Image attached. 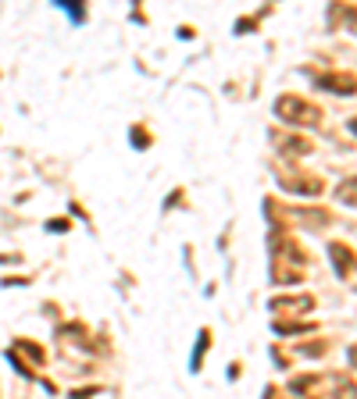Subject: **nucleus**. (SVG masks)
<instances>
[{"label":"nucleus","mask_w":357,"mask_h":399,"mask_svg":"<svg viewBox=\"0 0 357 399\" xmlns=\"http://www.w3.org/2000/svg\"><path fill=\"white\" fill-rule=\"evenodd\" d=\"M275 111H279L282 121H289V125H314V121L321 118V111H318L314 104L301 100V97H282V100L275 104Z\"/></svg>","instance_id":"1"},{"label":"nucleus","mask_w":357,"mask_h":399,"mask_svg":"<svg viewBox=\"0 0 357 399\" xmlns=\"http://www.w3.org/2000/svg\"><path fill=\"white\" fill-rule=\"evenodd\" d=\"M329 253L336 257V271L343 274V279H357V271H354V253L343 247V242H333Z\"/></svg>","instance_id":"2"},{"label":"nucleus","mask_w":357,"mask_h":399,"mask_svg":"<svg viewBox=\"0 0 357 399\" xmlns=\"http://www.w3.org/2000/svg\"><path fill=\"white\" fill-rule=\"evenodd\" d=\"M321 86H329L333 93H343V97H347V93H357V79H354V75H325Z\"/></svg>","instance_id":"3"},{"label":"nucleus","mask_w":357,"mask_h":399,"mask_svg":"<svg viewBox=\"0 0 357 399\" xmlns=\"http://www.w3.org/2000/svg\"><path fill=\"white\" fill-rule=\"evenodd\" d=\"M282 186H286V189H301V193H307V196L321 193V182H318V178H289V175H282Z\"/></svg>","instance_id":"4"},{"label":"nucleus","mask_w":357,"mask_h":399,"mask_svg":"<svg viewBox=\"0 0 357 399\" xmlns=\"http://www.w3.org/2000/svg\"><path fill=\"white\" fill-rule=\"evenodd\" d=\"M311 299L307 296H289V299H272V311L282 314V311H307Z\"/></svg>","instance_id":"5"},{"label":"nucleus","mask_w":357,"mask_h":399,"mask_svg":"<svg viewBox=\"0 0 357 399\" xmlns=\"http://www.w3.org/2000/svg\"><path fill=\"white\" fill-rule=\"evenodd\" d=\"M340 200L350 203V207H357V178H350V182H343V186H340Z\"/></svg>","instance_id":"6"},{"label":"nucleus","mask_w":357,"mask_h":399,"mask_svg":"<svg viewBox=\"0 0 357 399\" xmlns=\"http://www.w3.org/2000/svg\"><path fill=\"white\" fill-rule=\"evenodd\" d=\"M350 129H354V132H357V118H354V121H350Z\"/></svg>","instance_id":"7"}]
</instances>
